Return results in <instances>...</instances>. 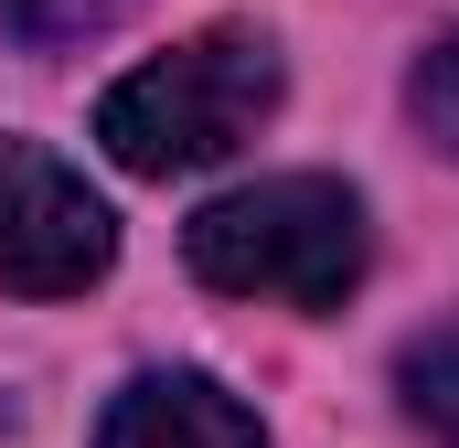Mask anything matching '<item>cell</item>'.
<instances>
[{
    "mask_svg": "<svg viewBox=\"0 0 459 448\" xmlns=\"http://www.w3.org/2000/svg\"><path fill=\"white\" fill-rule=\"evenodd\" d=\"M108 256H117V214L43 139H0V289L11 299H75L108 278Z\"/></svg>",
    "mask_w": 459,
    "mask_h": 448,
    "instance_id": "obj_3",
    "label": "cell"
},
{
    "mask_svg": "<svg viewBox=\"0 0 459 448\" xmlns=\"http://www.w3.org/2000/svg\"><path fill=\"white\" fill-rule=\"evenodd\" d=\"M278 43L256 22H214L171 54H150L139 75H117L97 97V139H108L117 171L139 182H171V171H204V160H235L267 117H278Z\"/></svg>",
    "mask_w": 459,
    "mask_h": 448,
    "instance_id": "obj_1",
    "label": "cell"
},
{
    "mask_svg": "<svg viewBox=\"0 0 459 448\" xmlns=\"http://www.w3.org/2000/svg\"><path fill=\"white\" fill-rule=\"evenodd\" d=\"M97 448H267V427L214 374H139L97 417Z\"/></svg>",
    "mask_w": 459,
    "mask_h": 448,
    "instance_id": "obj_4",
    "label": "cell"
},
{
    "mask_svg": "<svg viewBox=\"0 0 459 448\" xmlns=\"http://www.w3.org/2000/svg\"><path fill=\"white\" fill-rule=\"evenodd\" d=\"M406 117L459 160V32H438V43L417 54V75H406Z\"/></svg>",
    "mask_w": 459,
    "mask_h": 448,
    "instance_id": "obj_6",
    "label": "cell"
},
{
    "mask_svg": "<svg viewBox=\"0 0 459 448\" xmlns=\"http://www.w3.org/2000/svg\"><path fill=\"white\" fill-rule=\"evenodd\" d=\"M395 395H406V417L438 448H459V332L406 341V352H395Z\"/></svg>",
    "mask_w": 459,
    "mask_h": 448,
    "instance_id": "obj_5",
    "label": "cell"
},
{
    "mask_svg": "<svg viewBox=\"0 0 459 448\" xmlns=\"http://www.w3.org/2000/svg\"><path fill=\"white\" fill-rule=\"evenodd\" d=\"M182 256L204 289L225 299H278V310H342L363 289V193L332 171H278V182H246L225 203L182 224Z\"/></svg>",
    "mask_w": 459,
    "mask_h": 448,
    "instance_id": "obj_2",
    "label": "cell"
},
{
    "mask_svg": "<svg viewBox=\"0 0 459 448\" xmlns=\"http://www.w3.org/2000/svg\"><path fill=\"white\" fill-rule=\"evenodd\" d=\"M117 11H139V0H11L22 43H75V32H108Z\"/></svg>",
    "mask_w": 459,
    "mask_h": 448,
    "instance_id": "obj_7",
    "label": "cell"
}]
</instances>
